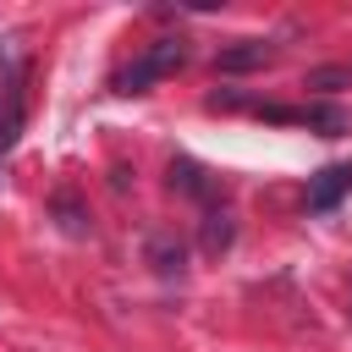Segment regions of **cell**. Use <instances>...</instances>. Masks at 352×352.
<instances>
[{
	"label": "cell",
	"instance_id": "1",
	"mask_svg": "<svg viewBox=\"0 0 352 352\" xmlns=\"http://www.w3.org/2000/svg\"><path fill=\"white\" fill-rule=\"evenodd\" d=\"M182 60H187V44L176 38V33H165V38H154L121 77H116V88L121 94H143L148 82H160V77H170V72H182Z\"/></svg>",
	"mask_w": 352,
	"mask_h": 352
},
{
	"label": "cell",
	"instance_id": "2",
	"mask_svg": "<svg viewBox=\"0 0 352 352\" xmlns=\"http://www.w3.org/2000/svg\"><path fill=\"white\" fill-rule=\"evenodd\" d=\"M22 110H28V88H22V60L11 55L6 82H0V154L16 143V132H22Z\"/></svg>",
	"mask_w": 352,
	"mask_h": 352
},
{
	"label": "cell",
	"instance_id": "3",
	"mask_svg": "<svg viewBox=\"0 0 352 352\" xmlns=\"http://www.w3.org/2000/svg\"><path fill=\"white\" fill-rule=\"evenodd\" d=\"M270 44L264 38H236V44H226L220 55H214V66L226 72V77H236V72H258V66H270Z\"/></svg>",
	"mask_w": 352,
	"mask_h": 352
},
{
	"label": "cell",
	"instance_id": "4",
	"mask_svg": "<svg viewBox=\"0 0 352 352\" xmlns=\"http://www.w3.org/2000/svg\"><path fill=\"white\" fill-rule=\"evenodd\" d=\"M346 187H352V165H324V170H319V176L308 182V209H314V214L336 209Z\"/></svg>",
	"mask_w": 352,
	"mask_h": 352
},
{
	"label": "cell",
	"instance_id": "5",
	"mask_svg": "<svg viewBox=\"0 0 352 352\" xmlns=\"http://www.w3.org/2000/svg\"><path fill=\"white\" fill-rule=\"evenodd\" d=\"M302 126H314L319 138H341V132H352V116L341 104H302Z\"/></svg>",
	"mask_w": 352,
	"mask_h": 352
},
{
	"label": "cell",
	"instance_id": "6",
	"mask_svg": "<svg viewBox=\"0 0 352 352\" xmlns=\"http://www.w3.org/2000/svg\"><path fill=\"white\" fill-rule=\"evenodd\" d=\"M170 187L187 192V198H209V192H214V187H209V170H204L198 160H170Z\"/></svg>",
	"mask_w": 352,
	"mask_h": 352
},
{
	"label": "cell",
	"instance_id": "7",
	"mask_svg": "<svg viewBox=\"0 0 352 352\" xmlns=\"http://www.w3.org/2000/svg\"><path fill=\"white\" fill-rule=\"evenodd\" d=\"M231 231H236L231 214H226V209H209V214H204V253H226V248H231Z\"/></svg>",
	"mask_w": 352,
	"mask_h": 352
},
{
	"label": "cell",
	"instance_id": "8",
	"mask_svg": "<svg viewBox=\"0 0 352 352\" xmlns=\"http://www.w3.org/2000/svg\"><path fill=\"white\" fill-rule=\"evenodd\" d=\"M148 258H154V270H160V275H182V258H187V253H182V242L154 236V242H148Z\"/></svg>",
	"mask_w": 352,
	"mask_h": 352
},
{
	"label": "cell",
	"instance_id": "9",
	"mask_svg": "<svg viewBox=\"0 0 352 352\" xmlns=\"http://www.w3.org/2000/svg\"><path fill=\"white\" fill-rule=\"evenodd\" d=\"M352 82V72L346 66H319V72H308V82L302 88H346Z\"/></svg>",
	"mask_w": 352,
	"mask_h": 352
}]
</instances>
